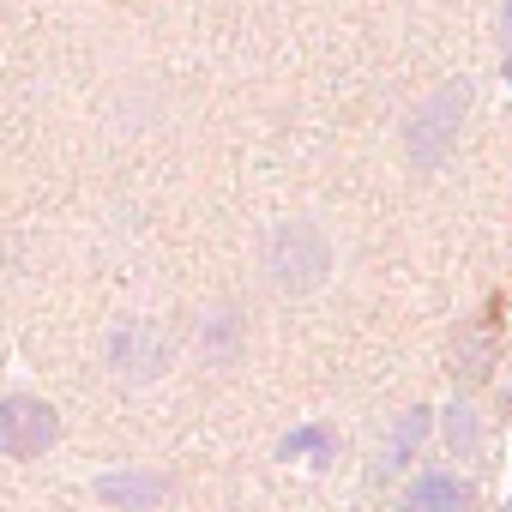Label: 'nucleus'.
Here are the masks:
<instances>
[{
    "label": "nucleus",
    "instance_id": "1",
    "mask_svg": "<svg viewBox=\"0 0 512 512\" xmlns=\"http://www.w3.org/2000/svg\"><path fill=\"white\" fill-rule=\"evenodd\" d=\"M260 266L278 296H314L332 278V235L314 217H284L260 247Z\"/></svg>",
    "mask_w": 512,
    "mask_h": 512
},
{
    "label": "nucleus",
    "instance_id": "2",
    "mask_svg": "<svg viewBox=\"0 0 512 512\" xmlns=\"http://www.w3.org/2000/svg\"><path fill=\"white\" fill-rule=\"evenodd\" d=\"M464 115H470V79L434 85V91L404 115V163H410L416 175H434V169L452 157V145H458V133H464Z\"/></svg>",
    "mask_w": 512,
    "mask_h": 512
},
{
    "label": "nucleus",
    "instance_id": "3",
    "mask_svg": "<svg viewBox=\"0 0 512 512\" xmlns=\"http://www.w3.org/2000/svg\"><path fill=\"white\" fill-rule=\"evenodd\" d=\"M175 356H181V338H175L163 320L127 314V320H115V326L103 332V368H109L121 386H157V380L175 368Z\"/></svg>",
    "mask_w": 512,
    "mask_h": 512
},
{
    "label": "nucleus",
    "instance_id": "4",
    "mask_svg": "<svg viewBox=\"0 0 512 512\" xmlns=\"http://www.w3.org/2000/svg\"><path fill=\"white\" fill-rule=\"evenodd\" d=\"M61 446V410L37 392H7L0 398V458L7 464H37Z\"/></svg>",
    "mask_w": 512,
    "mask_h": 512
},
{
    "label": "nucleus",
    "instance_id": "5",
    "mask_svg": "<svg viewBox=\"0 0 512 512\" xmlns=\"http://www.w3.org/2000/svg\"><path fill=\"white\" fill-rule=\"evenodd\" d=\"M91 494L109 512H163L175 500V476L157 464H115V470L91 476Z\"/></svg>",
    "mask_w": 512,
    "mask_h": 512
},
{
    "label": "nucleus",
    "instance_id": "6",
    "mask_svg": "<svg viewBox=\"0 0 512 512\" xmlns=\"http://www.w3.org/2000/svg\"><path fill=\"white\" fill-rule=\"evenodd\" d=\"M428 434H434V410H428V404H404V410L386 422V434H380V452H374V470H368V482H374V488H386V482H404V476L416 470V458H422Z\"/></svg>",
    "mask_w": 512,
    "mask_h": 512
},
{
    "label": "nucleus",
    "instance_id": "7",
    "mask_svg": "<svg viewBox=\"0 0 512 512\" xmlns=\"http://www.w3.org/2000/svg\"><path fill=\"white\" fill-rule=\"evenodd\" d=\"M476 506V488L464 470L452 464H422L404 476V494H398V512H470Z\"/></svg>",
    "mask_w": 512,
    "mask_h": 512
},
{
    "label": "nucleus",
    "instance_id": "8",
    "mask_svg": "<svg viewBox=\"0 0 512 512\" xmlns=\"http://www.w3.org/2000/svg\"><path fill=\"white\" fill-rule=\"evenodd\" d=\"M193 350H199L205 368H235L241 350H247V308L241 302H211L193 320Z\"/></svg>",
    "mask_w": 512,
    "mask_h": 512
},
{
    "label": "nucleus",
    "instance_id": "9",
    "mask_svg": "<svg viewBox=\"0 0 512 512\" xmlns=\"http://www.w3.org/2000/svg\"><path fill=\"white\" fill-rule=\"evenodd\" d=\"M434 428H440V440H446L452 458H476L488 446V422H482V404L470 392H458L446 410H434Z\"/></svg>",
    "mask_w": 512,
    "mask_h": 512
},
{
    "label": "nucleus",
    "instance_id": "10",
    "mask_svg": "<svg viewBox=\"0 0 512 512\" xmlns=\"http://www.w3.org/2000/svg\"><path fill=\"white\" fill-rule=\"evenodd\" d=\"M494 350H500L494 332H482V326H464V332H458V344H452V374H458L464 392L494 374Z\"/></svg>",
    "mask_w": 512,
    "mask_h": 512
},
{
    "label": "nucleus",
    "instance_id": "11",
    "mask_svg": "<svg viewBox=\"0 0 512 512\" xmlns=\"http://www.w3.org/2000/svg\"><path fill=\"white\" fill-rule=\"evenodd\" d=\"M278 458H290V464H326V458H332V434H326L320 422H308V428H296V434H284V446H278Z\"/></svg>",
    "mask_w": 512,
    "mask_h": 512
},
{
    "label": "nucleus",
    "instance_id": "12",
    "mask_svg": "<svg viewBox=\"0 0 512 512\" xmlns=\"http://www.w3.org/2000/svg\"><path fill=\"white\" fill-rule=\"evenodd\" d=\"M500 43H506V55H512V0H500Z\"/></svg>",
    "mask_w": 512,
    "mask_h": 512
},
{
    "label": "nucleus",
    "instance_id": "13",
    "mask_svg": "<svg viewBox=\"0 0 512 512\" xmlns=\"http://www.w3.org/2000/svg\"><path fill=\"white\" fill-rule=\"evenodd\" d=\"M0 266H7V223H0Z\"/></svg>",
    "mask_w": 512,
    "mask_h": 512
},
{
    "label": "nucleus",
    "instance_id": "14",
    "mask_svg": "<svg viewBox=\"0 0 512 512\" xmlns=\"http://www.w3.org/2000/svg\"><path fill=\"white\" fill-rule=\"evenodd\" d=\"M500 410H506V422H512V386H506V398H500Z\"/></svg>",
    "mask_w": 512,
    "mask_h": 512
},
{
    "label": "nucleus",
    "instance_id": "15",
    "mask_svg": "<svg viewBox=\"0 0 512 512\" xmlns=\"http://www.w3.org/2000/svg\"><path fill=\"white\" fill-rule=\"evenodd\" d=\"M506 85H512V55H506Z\"/></svg>",
    "mask_w": 512,
    "mask_h": 512
}]
</instances>
